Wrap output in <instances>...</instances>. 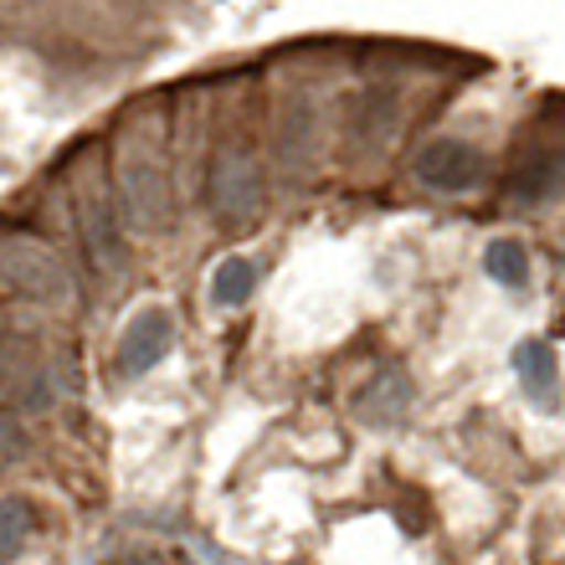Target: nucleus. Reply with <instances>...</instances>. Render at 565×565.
<instances>
[{
	"label": "nucleus",
	"instance_id": "obj_7",
	"mask_svg": "<svg viewBox=\"0 0 565 565\" xmlns=\"http://www.w3.org/2000/svg\"><path fill=\"white\" fill-rule=\"evenodd\" d=\"M514 375H520L524 396L540 406V412H555L561 406V360H555V350L545 340H524L520 350H514Z\"/></svg>",
	"mask_w": 565,
	"mask_h": 565
},
{
	"label": "nucleus",
	"instance_id": "obj_12",
	"mask_svg": "<svg viewBox=\"0 0 565 565\" xmlns=\"http://www.w3.org/2000/svg\"><path fill=\"white\" fill-rule=\"evenodd\" d=\"M26 431H21V422L11 417V412H0V468H11V462L26 458Z\"/></svg>",
	"mask_w": 565,
	"mask_h": 565
},
{
	"label": "nucleus",
	"instance_id": "obj_4",
	"mask_svg": "<svg viewBox=\"0 0 565 565\" xmlns=\"http://www.w3.org/2000/svg\"><path fill=\"white\" fill-rule=\"evenodd\" d=\"M257 211H263V170H257L253 149L226 145L211 164V216L226 232H247Z\"/></svg>",
	"mask_w": 565,
	"mask_h": 565
},
{
	"label": "nucleus",
	"instance_id": "obj_8",
	"mask_svg": "<svg viewBox=\"0 0 565 565\" xmlns=\"http://www.w3.org/2000/svg\"><path fill=\"white\" fill-rule=\"evenodd\" d=\"M355 412L371 422V427H396V422L412 412V381H406V371L386 365V371L355 396Z\"/></svg>",
	"mask_w": 565,
	"mask_h": 565
},
{
	"label": "nucleus",
	"instance_id": "obj_5",
	"mask_svg": "<svg viewBox=\"0 0 565 565\" xmlns=\"http://www.w3.org/2000/svg\"><path fill=\"white\" fill-rule=\"evenodd\" d=\"M170 350H175V319H170V309L149 303V309H139L119 334V375L139 381V375L154 371Z\"/></svg>",
	"mask_w": 565,
	"mask_h": 565
},
{
	"label": "nucleus",
	"instance_id": "obj_13",
	"mask_svg": "<svg viewBox=\"0 0 565 565\" xmlns=\"http://www.w3.org/2000/svg\"><path fill=\"white\" fill-rule=\"evenodd\" d=\"M124 565H191V561H185V555H164V551H139Z\"/></svg>",
	"mask_w": 565,
	"mask_h": 565
},
{
	"label": "nucleus",
	"instance_id": "obj_11",
	"mask_svg": "<svg viewBox=\"0 0 565 565\" xmlns=\"http://www.w3.org/2000/svg\"><path fill=\"white\" fill-rule=\"evenodd\" d=\"M483 268H489L493 282H504V288H524L530 282V253H524L520 237H493L483 247Z\"/></svg>",
	"mask_w": 565,
	"mask_h": 565
},
{
	"label": "nucleus",
	"instance_id": "obj_3",
	"mask_svg": "<svg viewBox=\"0 0 565 565\" xmlns=\"http://www.w3.org/2000/svg\"><path fill=\"white\" fill-rule=\"evenodd\" d=\"M0 288L31 298V303H67L73 298V273L46 242L11 232V237H0Z\"/></svg>",
	"mask_w": 565,
	"mask_h": 565
},
{
	"label": "nucleus",
	"instance_id": "obj_10",
	"mask_svg": "<svg viewBox=\"0 0 565 565\" xmlns=\"http://www.w3.org/2000/svg\"><path fill=\"white\" fill-rule=\"evenodd\" d=\"M31 535H36V514H31V504L21 499V493H6L0 499V565H11L26 555Z\"/></svg>",
	"mask_w": 565,
	"mask_h": 565
},
{
	"label": "nucleus",
	"instance_id": "obj_9",
	"mask_svg": "<svg viewBox=\"0 0 565 565\" xmlns=\"http://www.w3.org/2000/svg\"><path fill=\"white\" fill-rule=\"evenodd\" d=\"M257 294V263L253 257H226L211 273V303L216 309H242Z\"/></svg>",
	"mask_w": 565,
	"mask_h": 565
},
{
	"label": "nucleus",
	"instance_id": "obj_2",
	"mask_svg": "<svg viewBox=\"0 0 565 565\" xmlns=\"http://www.w3.org/2000/svg\"><path fill=\"white\" fill-rule=\"evenodd\" d=\"M77 222H83V242H88L93 268L104 273V278H114V273L124 268L129 242H124L119 206H114V185H108L98 154H88L83 170H77Z\"/></svg>",
	"mask_w": 565,
	"mask_h": 565
},
{
	"label": "nucleus",
	"instance_id": "obj_6",
	"mask_svg": "<svg viewBox=\"0 0 565 565\" xmlns=\"http://www.w3.org/2000/svg\"><path fill=\"white\" fill-rule=\"evenodd\" d=\"M483 170H489L483 149L462 145V139H437L417 154V180L427 191H473Z\"/></svg>",
	"mask_w": 565,
	"mask_h": 565
},
{
	"label": "nucleus",
	"instance_id": "obj_1",
	"mask_svg": "<svg viewBox=\"0 0 565 565\" xmlns=\"http://www.w3.org/2000/svg\"><path fill=\"white\" fill-rule=\"evenodd\" d=\"M114 201L119 222L139 237H160L170 226V164H164L160 124H135L114 154Z\"/></svg>",
	"mask_w": 565,
	"mask_h": 565
}]
</instances>
